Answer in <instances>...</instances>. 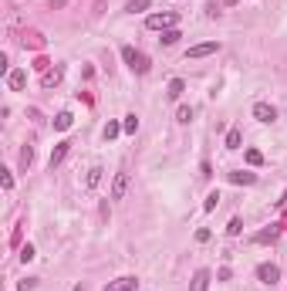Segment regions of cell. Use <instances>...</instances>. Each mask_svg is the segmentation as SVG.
Returning <instances> with one entry per match:
<instances>
[{"instance_id":"8","label":"cell","mask_w":287,"mask_h":291,"mask_svg":"<svg viewBox=\"0 0 287 291\" xmlns=\"http://www.w3.org/2000/svg\"><path fill=\"white\" fill-rule=\"evenodd\" d=\"M24 85H27V71H21V68L7 71V88H11V91H21Z\"/></svg>"},{"instance_id":"35","label":"cell","mask_w":287,"mask_h":291,"mask_svg":"<svg viewBox=\"0 0 287 291\" xmlns=\"http://www.w3.org/2000/svg\"><path fill=\"white\" fill-rule=\"evenodd\" d=\"M280 203H287V193H284V200H280Z\"/></svg>"},{"instance_id":"26","label":"cell","mask_w":287,"mask_h":291,"mask_svg":"<svg viewBox=\"0 0 287 291\" xmlns=\"http://www.w3.org/2000/svg\"><path fill=\"white\" fill-rule=\"evenodd\" d=\"M34 71H41V75H47V71H51V61H47V58L44 55H37V58H34Z\"/></svg>"},{"instance_id":"22","label":"cell","mask_w":287,"mask_h":291,"mask_svg":"<svg viewBox=\"0 0 287 291\" xmlns=\"http://www.w3.org/2000/svg\"><path fill=\"white\" fill-rule=\"evenodd\" d=\"M220 200H223V197H220V193H216V190H213L210 197L203 200V210H206V213H213V210H216V207H220Z\"/></svg>"},{"instance_id":"31","label":"cell","mask_w":287,"mask_h":291,"mask_svg":"<svg viewBox=\"0 0 287 291\" xmlns=\"http://www.w3.org/2000/svg\"><path fill=\"white\" fill-rule=\"evenodd\" d=\"M210 230H206V227H199V230H196V244H206V240H210Z\"/></svg>"},{"instance_id":"16","label":"cell","mask_w":287,"mask_h":291,"mask_svg":"<svg viewBox=\"0 0 287 291\" xmlns=\"http://www.w3.org/2000/svg\"><path fill=\"white\" fill-rule=\"evenodd\" d=\"M240 142H243V132H240V125H233L226 132V149H240Z\"/></svg>"},{"instance_id":"10","label":"cell","mask_w":287,"mask_h":291,"mask_svg":"<svg viewBox=\"0 0 287 291\" xmlns=\"http://www.w3.org/2000/svg\"><path fill=\"white\" fill-rule=\"evenodd\" d=\"M68 149H71V142H68V139H61V142H58L54 149H51V169H54V166H61V163H65Z\"/></svg>"},{"instance_id":"11","label":"cell","mask_w":287,"mask_h":291,"mask_svg":"<svg viewBox=\"0 0 287 291\" xmlns=\"http://www.w3.org/2000/svg\"><path fill=\"white\" fill-rule=\"evenodd\" d=\"M226 179L230 183H237V186H250V183H257V173H243V169H237V173H226Z\"/></svg>"},{"instance_id":"25","label":"cell","mask_w":287,"mask_h":291,"mask_svg":"<svg viewBox=\"0 0 287 291\" xmlns=\"http://www.w3.org/2000/svg\"><path fill=\"white\" fill-rule=\"evenodd\" d=\"M179 37H183V34H179V27H169V31H162V37H159V41H162V44H176Z\"/></svg>"},{"instance_id":"29","label":"cell","mask_w":287,"mask_h":291,"mask_svg":"<svg viewBox=\"0 0 287 291\" xmlns=\"http://www.w3.org/2000/svg\"><path fill=\"white\" fill-rule=\"evenodd\" d=\"M0 186H4V190H14V176H11V169H0Z\"/></svg>"},{"instance_id":"20","label":"cell","mask_w":287,"mask_h":291,"mask_svg":"<svg viewBox=\"0 0 287 291\" xmlns=\"http://www.w3.org/2000/svg\"><path fill=\"white\" fill-rule=\"evenodd\" d=\"M122 132H129V135L139 132V115H125L122 119Z\"/></svg>"},{"instance_id":"28","label":"cell","mask_w":287,"mask_h":291,"mask_svg":"<svg viewBox=\"0 0 287 291\" xmlns=\"http://www.w3.org/2000/svg\"><path fill=\"white\" fill-rule=\"evenodd\" d=\"M189 119H193V109H189V105H179V112H176V122H183V125H186Z\"/></svg>"},{"instance_id":"19","label":"cell","mask_w":287,"mask_h":291,"mask_svg":"<svg viewBox=\"0 0 287 291\" xmlns=\"http://www.w3.org/2000/svg\"><path fill=\"white\" fill-rule=\"evenodd\" d=\"M24 47H44V34H37V31L24 34Z\"/></svg>"},{"instance_id":"24","label":"cell","mask_w":287,"mask_h":291,"mask_svg":"<svg viewBox=\"0 0 287 291\" xmlns=\"http://www.w3.org/2000/svg\"><path fill=\"white\" fill-rule=\"evenodd\" d=\"M243 159H247L250 166H260V163H264V153H260V149H247V153H243Z\"/></svg>"},{"instance_id":"6","label":"cell","mask_w":287,"mask_h":291,"mask_svg":"<svg viewBox=\"0 0 287 291\" xmlns=\"http://www.w3.org/2000/svg\"><path fill=\"white\" fill-rule=\"evenodd\" d=\"M105 291H139V278H132V274H125V278H115L105 284Z\"/></svg>"},{"instance_id":"1","label":"cell","mask_w":287,"mask_h":291,"mask_svg":"<svg viewBox=\"0 0 287 291\" xmlns=\"http://www.w3.org/2000/svg\"><path fill=\"white\" fill-rule=\"evenodd\" d=\"M122 58H125V65L132 68L135 75H145V71H149V58L142 55V51H135V47H122Z\"/></svg>"},{"instance_id":"23","label":"cell","mask_w":287,"mask_h":291,"mask_svg":"<svg viewBox=\"0 0 287 291\" xmlns=\"http://www.w3.org/2000/svg\"><path fill=\"white\" fill-rule=\"evenodd\" d=\"M119 132H122V122H108L105 129H101V135H105V142H111V139H115Z\"/></svg>"},{"instance_id":"13","label":"cell","mask_w":287,"mask_h":291,"mask_svg":"<svg viewBox=\"0 0 287 291\" xmlns=\"http://www.w3.org/2000/svg\"><path fill=\"white\" fill-rule=\"evenodd\" d=\"M71 125H75V115H71V112H58L54 115V129H58V132H68Z\"/></svg>"},{"instance_id":"32","label":"cell","mask_w":287,"mask_h":291,"mask_svg":"<svg viewBox=\"0 0 287 291\" xmlns=\"http://www.w3.org/2000/svg\"><path fill=\"white\" fill-rule=\"evenodd\" d=\"M34 284H37V281H34V278H27V281H17V288H21V291H31Z\"/></svg>"},{"instance_id":"12","label":"cell","mask_w":287,"mask_h":291,"mask_svg":"<svg viewBox=\"0 0 287 291\" xmlns=\"http://www.w3.org/2000/svg\"><path fill=\"white\" fill-rule=\"evenodd\" d=\"M277 234H280V227H277V224H270L267 230L254 234V244H270V240H277Z\"/></svg>"},{"instance_id":"17","label":"cell","mask_w":287,"mask_h":291,"mask_svg":"<svg viewBox=\"0 0 287 291\" xmlns=\"http://www.w3.org/2000/svg\"><path fill=\"white\" fill-rule=\"evenodd\" d=\"M183 91H186V81H183V78H173V81H169V88H166V95H169V99H179Z\"/></svg>"},{"instance_id":"30","label":"cell","mask_w":287,"mask_h":291,"mask_svg":"<svg viewBox=\"0 0 287 291\" xmlns=\"http://www.w3.org/2000/svg\"><path fill=\"white\" fill-rule=\"evenodd\" d=\"M21 261H24V264H27V261H34V247H31V244L21 247Z\"/></svg>"},{"instance_id":"21","label":"cell","mask_w":287,"mask_h":291,"mask_svg":"<svg viewBox=\"0 0 287 291\" xmlns=\"http://www.w3.org/2000/svg\"><path fill=\"white\" fill-rule=\"evenodd\" d=\"M31 163H34V146H24V149H21V169H24V173L31 169Z\"/></svg>"},{"instance_id":"9","label":"cell","mask_w":287,"mask_h":291,"mask_svg":"<svg viewBox=\"0 0 287 291\" xmlns=\"http://www.w3.org/2000/svg\"><path fill=\"white\" fill-rule=\"evenodd\" d=\"M210 281H213V274L206 268H199L196 274H193V281H189V288H193V291H206V288H210Z\"/></svg>"},{"instance_id":"27","label":"cell","mask_w":287,"mask_h":291,"mask_svg":"<svg viewBox=\"0 0 287 291\" xmlns=\"http://www.w3.org/2000/svg\"><path fill=\"white\" fill-rule=\"evenodd\" d=\"M226 234H230V237H240L243 234V220H240V217H233L230 224H226Z\"/></svg>"},{"instance_id":"34","label":"cell","mask_w":287,"mask_h":291,"mask_svg":"<svg viewBox=\"0 0 287 291\" xmlns=\"http://www.w3.org/2000/svg\"><path fill=\"white\" fill-rule=\"evenodd\" d=\"M223 4H226V7H233V4H237V0H223Z\"/></svg>"},{"instance_id":"18","label":"cell","mask_w":287,"mask_h":291,"mask_svg":"<svg viewBox=\"0 0 287 291\" xmlns=\"http://www.w3.org/2000/svg\"><path fill=\"white\" fill-rule=\"evenodd\" d=\"M149 7H152V0H129V4H125L129 14H142V11H149Z\"/></svg>"},{"instance_id":"33","label":"cell","mask_w":287,"mask_h":291,"mask_svg":"<svg viewBox=\"0 0 287 291\" xmlns=\"http://www.w3.org/2000/svg\"><path fill=\"white\" fill-rule=\"evenodd\" d=\"M230 274H233L230 268H220V271H216V281H230Z\"/></svg>"},{"instance_id":"14","label":"cell","mask_w":287,"mask_h":291,"mask_svg":"<svg viewBox=\"0 0 287 291\" xmlns=\"http://www.w3.org/2000/svg\"><path fill=\"white\" fill-rule=\"evenodd\" d=\"M101 176H105V169H101V166H91L88 176H85V186H88V190H95V186L101 183Z\"/></svg>"},{"instance_id":"3","label":"cell","mask_w":287,"mask_h":291,"mask_svg":"<svg viewBox=\"0 0 287 291\" xmlns=\"http://www.w3.org/2000/svg\"><path fill=\"white\" fill-rule=\"evenodd\" d=\"M220 51V41H203V44H193L186 51V61H196V58H210Z\"/></svg>"},{"instance_id":"2","label":"cell","mask_w":287,"mask_h":291,"mask_svg":"<svg viewBox=\"0 0 287 291\" xmlns=\"http://www.w3.org/2000/svg\"><path fill=\"white\" fill-rule=\"evenodd\" d=\"M145 27H149V31H169V27H176V14L173 11L149 14V17H145Z\"/></svg>"},{"instance_id":"4","label":"cell","mask_w":287,"mask_h":291,"mask_svg":"<svg viewBox=\"0 0 287 291\" xmlns=\"http://www.w3.org/2000/svg\"><path fill=\"white\" fill-rule=\"evenodd\" d=\"M257 278H260V284H270V288H274L277 281H280V268H277V264H260V268H257Z\"/></svg>"},{"instance_id":"7","label":"cell","mask_w":287,"mask_h":291,"mask_svg":"<svg viewBox=\"0 0 287 291\" xmlns=\"http://www.w3.org/2000/svg\"><path fill=\"white\" fill-rule=\"evenodd\" d=\"M254 119H257V122H274L277 109L270 105V102H257V105H254Z\"/></svg>"},{"instance_id":"5","label":"cell","mask_w":287,"mask_h":291,"mask_svg":"<svg viewBox=\"0 0 287 291\" xmlns=\"http://www.w3.org/2000/svg\"><path fill=\"white\" fill-rule=\"evenodd\" d=\"M129 183H132V176H129V173H115V183H111V200H125Z\"/></svg>"},{"instance_id":"15","label":"cell","mask_w":287,"mask_h":291,"mask_svg":"<svg viewBox=\"0 0 287 291\" xmlns=\"http://www.w3.org/2000/svg\"><path fill=\"white\" fill-rule=\"evenodd\" d=\"M61 78H65V68H54V71H47L44 78H41V85H44V88H54Z\"/></svg>"}]
</instances>
